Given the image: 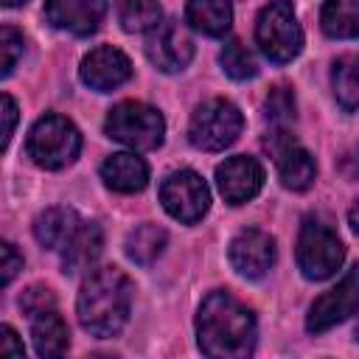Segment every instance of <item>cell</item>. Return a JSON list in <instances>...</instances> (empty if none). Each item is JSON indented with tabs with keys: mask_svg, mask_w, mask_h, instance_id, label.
I'll list each match as a JSON object with an SVG mask.
<instances>
[{
	"mask_svg": "<svg viewBox=\"0 0 359 359\" xmlns=\"http://www.w3.org/2000/svg\"><path fill=\"white\" fill-rule=\"evenodd\" d=\"M196 337L202 353L241 359L255 348V317L230 292H210L196 314Z\"/></svg>",
	"mask_w": 359,
	"mask_h": 359,
	"instance_id": "cell-1",
	"label": "cell"
},
{
	"mask_svg": "<svg viewBox=\"0 0 359 359\" xmlns=\"http://www.w3.org/2000/svg\"><path fill=\"white\" fill-rule=\"evenodd\" d=\"M132 309V280L118 266H101L81 283L76 311L84 331L93 337H112L123 328Z\"/></svg>",
	"mask_w": 359,
	"mask_h": 359,
	"instance_id": "cell-2",
	"label": "cell"
},
{
	"mask_svg": "<svg viewBox=\"0 0 359 359\" xmlns=\"http://www.w3.org/2000/svg\"><path fill=\"white\" fill-rule=\"evenodd\" d=\"M81 149V135L79 129L62 118V115H45L39 118L25 140V151L28 157L39 165V168H65L67 163H73L79 157Z\"/></svg>",
	"mask_w": 359,
	"mask_h": 359,
	"instance_id": "cell-3",
	"label": "cell"
},
{
	"mask_svg": "<svg viewBox=\"0 0 359 359\" xmlns=\"http://www.w3.org/2000/svg\"><path fill=\"white\" fill-rule=\"evenodd\" d=\"M255 39L269 62L286 65L292 62L303 48V31L294 17L292 0H269V6L261 8L255 22Z\"/></svg>",
	"mask_w": 359,
	"mask_h": 359,
	"instance_id": "cell-4",
	"label": "cell"
},
{
	"mask_svg": "<svg viewBox=\"0 0 359 359\" xmlns=\"http://www.w3.org/2000/svg\"><path fill=\"white\" fill-rule=\"evenodd\" d=\"M104 129L112 140H121L129 149H157L165 135V121L154 107H146L140 101H123L109 109Z\"/></svg>",
	"mask_w": 359,
	"mask_h": 359,
	"instance_id": "cell-5",
	"label": "cell"
},
{
	"mask_svg": "<svg viewBox=\"0 0 359 359\" xmlns=\"http://www.w3.org/2000/svg\"><path fill=\"white\" fill-rule=\"evenodd\" d=\"M241 126H244V118L236 104L224 98H210L199 104L196 112L191 115L188 137L202 151H222L241 135Z\"/></svg>",
	"mask_w": 359,
	"mask_h": 359,
	"instance_id": "cell-6",
	"label": "cell"
},
{
	"mask_svg": "<svg viewBox=\"0 0 359 359\" xmlns=\"http://www.w3.org/2000/svg\"><path fill=\"white\" fill-rule=\"evenodd\" d=\"M345 258L339 236L320 219H306L297 236V266L309 280L331 278Z\"/></svg>",
	"mask_w": 359,
	"mask_h": 359,
	"instance_id": "cell-7",
	"label": "cell"
},
{
	"mask_svg": "<svg viewBox=\"0 0 359 359\" xmlns=\"http://www.w3.org/2000/svg\"><path fill=\"white\" fill-rule=\"evenodd\" d=\"M160 202L168 210V216H174L177 222L194 224L208 213L210 205V191L205 185V180L196 171H174L163 180L160 185Z\"/></svg>",
	"mask_w": 359,
	"mask_h": 359,
	"instance_id": "cell-8",
	"label": "cell"
},
{
	"mask_svg": "<svg viewBox=\"0 0 359 359\" xmlns=\"http://www.w3.org/2000/svg\"><path fill=\"white\" fill-rule=\"evenodd\" d=\"M356 311H359V264H353L334 289H328L311 303L306 328L311 334H323Z\"/></svg>",
	"mask_w": 359,
	"mask_h": 359,
	"instance_id": "cell-9",
	"label": "cell"
},
{
	"mask_svg": "<svg viewBox=\"0 0 359 359\" xmlns=\"http://www.w3.org/2000/svg\"><path fill=\"white\" fill-rule=\"evenodd\" d=\"M146 56L149 62L163 70V73H177L182 70L191 56H194V42L188 36V31L177 22V20H160V25H154L149 31L146 39Z\"/></svg>",
	"mask_w": 359,
	"mask_h": 359,
	"instance_id": "cell-10",
	"label": "cell"
},
{
	"mask_svg": "<svg viewBox=\"0 0 359 359\" xmlns=\"http://www.w3.org/2000/svg\"><path fill=\"white\" fill-rule=\"evenodd\" d=\"M266 149L275 154L280 182L286 188L303 191V188H309L314 182V174H317L314 157L306 149H300L294 143V137H289L286 132H275L272 137H266Z\"/></svg>",
	"mask_w": 359,
	"mask_h": 359,
	"instance_id": "cell-11",
	"label": "cell"
},
{
	"mask_svg": "<svg viewBox=\"0 0 359 359\" xmlns=\"http://www.w3.org/2000/svg\"><path fill=\"white\" fill-rule=\"evenodd\" d=\"M216 185H219V194L224 196V202L241 205L261 191L264 168L255 157H247V154L230 157L216 168Z\"/></svg>",
	"mask_w": 359,
	"mask_h": 359,
	"instance_id": "cell-12",
	"label": "cell"
},
{
	"mask_svg": "<svg viewBox=\"0 0 359 359\" xmlns=\"http://www.w3.org/2000/svg\"><path fill=\"white\" fill-rule=\"evenodd\" d=\"M129 76H132L129 56L112 45H101V48L90 50L81 62V81L98 93H109L115 87H121Z\"/></svg>",
	"mask_w": 359,
	"mask_h": 359,
	"instance_id": "cell-13",
	"label": "cell"
},
{
	"mask_svg": "<svg viewBox=\"0 0 359 359\" xmlns=\"http://www.w3.org/2000/svg\"><path fill=\"white\" fill-rule=\"evenodd\" d=\"M275 261V238L258 227L241 230L230 241V264L244 278H261Z\"/></svg>",
	"mask_w": 359,
	"mask_h": 359,
	"instance_id": "cell-14",
	"label": "cell"
},
{
	"mask_svg": "<svg viewBox=\"0 0 359 359\" xmlns=\"http://www.w3.org/2000/svg\"><path fill=\"white\" fill-rule=\"evenodd\" d=\"M104 0H45V17L53 28L76 36H90L104 20Z\"/></svg>",
	"mask_w": 359,
	"mask_h": 359,
	"instance_id": "cell-15",
	"label": "cell"
},
{
	"mask_svg": "<svg viewBox=\"0 0 359 359\" xmlns=\"http://www.w3.org/2000/svg\"><path fill=\"white\" fill-rule=\"evenodd\" d=\"M101 247H104V233L95 222H81L76 227V233L70 236V241L62 247V264H65V272L76 275V272H84L95 264V258L101 255Z\"/></svg>",
	"mask_w": 359,
	"mask_h": 359,
	"instance_id": "cell-16",
	"label": "cell"
},
{
	"mask_svg": "<svg viewBox=\"0 0 359 359\" xmlns=\"http://www.w3.org/2000/svg\"><path fill=\"white\" fill-rule=\"evenodd\" d=\"M101 180H104L112 191L135 194V191H143V188H146V182H149V168H146V163H143L137 154L121 151V154H112V157L104 160V165H101Z\"/></svg>",
	"mask_w": 359,
	"mask_h": 359,
	"instance_id": "cell-17",
	"label": "cell"
},
{
	"mask_svg": "<svg viewBox=\"0 0 359 359\" xmlns=\"http://www.w3.org/2000/svg\"><path fill=\"white\" fill-rule=\"evenodd\" d=\"M185 20L194 31H202L205 36H222L233 22V8L230 0H188Z\"/></svg>",
	"mask_w": 359,
	"mask_h": 359,
	"instance_id": "cell-18",
	"label": "cell"
},
{
	"mask_svg": "<svg viewBox=\"0 0 359 359\" xmlns=\"http://www.w3.org/2000/svg\"><path fill=\"white\" fill-rule=\"evenodd\" d=\"M79 224H81V222H79V216H76L70 208H48L45 213L36 216V222H34V236H36V241H39L42 247H48V250H62V247L70 241V236L76 233Z\"/></svg>",
	"mask_w": 359,
	"mask_h": 359,
	"instance_id": "cell-19",
	"label": "cell"
},
{
	"mask_svg": "<svg viewBox=\"0 0 359 359\" xmlns=\"http://www.w3.org/2000/svg\"><path fill=\"white\" fill-rule=\"evenodd\" d=\"M31 339H34V351L39 356H59L67 351L70 334H67L65 320L50 309V311L31 317Z\"/></svg>",
	"mask_w": 359,
	"mask_h": 359,
	"instance_id": "cell-20",
	"label": "cell"
},
{
	"mask_svg": "<svg viewBox=\"0 0 359 359\" xmlns=\"http://www.w3.org/2000/svg\"><path fill=\"white\" fill-rule=\"evenodd\" d=\"M320 22L323 31L334 39L359 36V0H325Z\"/></svg>",
	"mask_w": 359,
	"mask_h": 359,
	"instance_id": "cell-21",
	"label": "cell"
},
{
	"mask_svg": "<svg viewBox=\"0 0 359 359\" xmlns=\"http://www.w3.org/2000/svg\"><path fill=\"white\" fill-rule=\"evenodd\" d=\"M331 87H334V95L342 109H348V112L359 109V56L356 53L339 56L334 62Z\"/></svg>",
	"mask_w": 359,
	"mask_h": 359,
	"instance_id": "cell-22",
	"label": "cell"
},
{
	"mask_svg": "<svg viewBox=\"0 0 359 359\" xmlns=\"http://www.w3.org/2000/svg\"><path fill=\"white\" fill-rule=\"evenodd\" d=\"M165 230L160 224H140L135 227L129 236H126V255L140 264V266H149L165 247Z\"/></svg>",
	"mask_w": 359,
	"mask_h": 359,
	"instance_id": "cell-23",
	"label": "cell"
},
{
	"mask_svg": "<svg viewBox=\"0 0 359 359\" xmlns=\"http://www.w3.org/2000/svg\"><path fill=\"white\" fill-rule=\"evenodd\" d=\"M115 11L123 31H132V34L151 31L154 25H160V17H163L157 0H115Z\"/></svg>",
	"mask_w": 359,
	"mask_h": 359,
	"instance_id": "cell-24",
	"label": "cell"
},
{
	"mask_svg": "<svg viewBox=\"0 0 359 359\" xmlns=\"http://www.w3.org/2000/svg\"><path fill=\"white\" fill-rule=\"evenodd\" d=\"M219 62H222L224 73H227L230 79H236V81L252 79V76L258 73V65H255L252 53H250L238 39L224 42V48H222V53H219Z\"/></svg>",
	"mask_w": 359,
	"mask_h": 359,
	"instance_id": "cell-25",
	"label": "cell"
},
{
	"mask_svg": "<svg viewBox=\"0 0 359 359\" xmlns=\"http://www.w3.org/2000/svg\"><path fill=\"white\" fill-rule=\"evenodd\" d=\"M264 109H266V121L272 123H289L294 118V95L289 87H272L266 101H264Z\"/></svg>",
	"mask_w": 359,
	"mask_h": 359,
	"instance_id": "cell-26",
	"label": "cell"
},
{
	"mask_svg": "<svg viewBox=\"0 0 359 359\" xmlns=\"http://www.w3.org/2000/svg\"><path fill=\"white\" fill-rule=\"evenodd\" d=\"M22 48H25V42H22V34H20L17 28H11V25H3V31H0V53H3V76H8V73L14 70V65H17V59L22 56Z\"/></svg>",
	"mask_w": 359,
	"mask_h": 359,
	"instance_id": "cell-27",
	"label": "cell"
},
{
	"mask_svg": "<svg viewBox=\"0 0 359 359\" xmlns=\"http://www.w3.org/2000/svg\"><path fill=\"white\" fill-rule=\"evenodd\" d=\"M20 306H22V311L28 317H36L42 311H50L56 306V297H53V292L48 286H28L22 292V297H20Z\"/></svg>",
	"mask_w": 359,
	"mask_h": 359,
	"instance_id": "cell-28",
	"label": "cell"
},
{
	"mask_svg": "<svg viewBox=\"0 0 359 359\" xmlns=\"http://www.w3.org/2000/svg\"><path fill=\"white\" fill-rule=\"evenodd\" d=\"M20 269H22V255L14 250V244L3 241V247H0V283L8 286Z\"/></svg>",
	"mask_w": 359,
	"mask_h": 359,
	"instance_id": "cell-29",
	"label": "cell"
},
{
	"mask_svg": "<svg viewBox=\"0 0 359 359\" xmlns=\"http://www.w3.org/2000/svg\"><path fill=\"white\" fill-rule=\"evenodd\" d=\"M3 149L8 146L11 135H14V123H17V104L11 95H3Z\"/></svg>",
	"mask_w": 359,
	"mask_h": 359,
	"instance_id": "cell-30",
	"label": "cell"
},
{
	"mask_svg": "<svg viewBox=\"0 0 359 359\" xmlns=\"http://www.w3.org/2000/svg\"><path fill=\"white\" fill-rule=\"evenodd\" d=\"M22 342L17 339V334H14V328L11 325H3L0 328V353H6V356H22Z\"/></svg>",
	"mask_w": 359,
	"mask_h": 359,
	"instance_id": "cell-31",
	"label": "cell"
},
{
	"mask_svg": "<svg viewBox=\"0 0 359 359\" xmlns=\"http://www.w3.org/2000/svg\"><path fill=\"white\" fill-rule=\"evenodd\" d=\"M348 222H351V227H353V233L359 236V202H353V208L348 210Z\"/></svg>",
	"mask_w": 359,
	"mask_h": 359,
	"instance_id": "cell-32",
	"label": "cell"
},
{
	"mask_svg": "<svg viewBox=\"0 0 359 359\" xmlns=\"http://www.w3.org/2000/svg\"><path fill=\"white\" fill-rule=\"evenodd\" d=\"M20 3H25V0H3V6H20Z\"/></svg>",
	"mask_w": 359,
	"mask_h": 359,
	"instance_id": "cell-33",
	"label": "cell"
},
{
	"mask_svg": "<svg viewBox=\"0 0 359 359\" xmlns=\"http://www.w3.org/2000/svg\"><path fill=\"white\" fill-rule=\"evenodd\" d=\"M356 337H359V325H356Z\"/></svg>",
	"mask_w": 359,
	"mask_h": 359,
	"instance_id": "cell-34",
	"label": "cell"
}]
</instances>
